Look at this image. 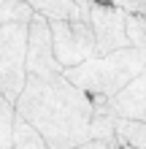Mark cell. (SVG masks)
<instances>
[{
  "instance_id": "8992f818",
  "label": "cell",
  "mask_w": 146,
  "mask_h": 149,
  "mask_svg": "<svg viewBox=\"0 0 146 149\" xmlns=\"http://www.w3.org/2000/svg\"><path fill=\"white\" fill-rule=\"evenodd\" d=\"M27 76H54L65 73V68L57 63L54 46H51V27L49 19L41 14H33L27 24Z\"/></svg>"
},
{
  "instance_id": "ba28073f",
  "label": "cell",
  "mask_w": 146,
  "mask_h": 149,
  "mask_svg": "<svg viewBox=\"0 0 146 149\" xmlns=\"http://www.w3.org/2000/svg\"><path fill=\"white\" fill-rule=\"evenodd\" d=\"M35 14L49 22H89V11L73 0H24Z\"/></svg>"
},
{
  "instance_id": "ac0fdd59",
  "label": "cell",
  "mask_w": 146,
  "mask_h": 149,
  "mask_svg": "<svg viewBox=\"0 0 146 149\" xmlns=\"http://www.w3.org/2000/svg\"><path fill=\"white\" fill-rule=\"evenodd\" d=\"M114 149H119V146H114Z\"/></svg>"
},
{
  "instance_id": "6da1fadb",
  "label": "cell",
  "mask_w": 146,
  "mask_h": 149,
  "mask_svg": "<svg viewBox=\"0 0 146 149\" xmlns=\"http://www.w3.org/2000/svg\"><path fill=\"white\" fill-rule=\"evenodd\" d=\"M14 109L44 136L46 149H76L89 141L95 103L68 81L65 73L27 76Z\"/></svg>"
},
{
  "instance_id": "9a60e30c",
  "label": "cell",
  "mask_w": 146,
  "mask_h": 149,
  "mask_svg": "<svg viewBox=\"0 0 146 149\" xmlns=\"http://www.w3.org/2000/svg\"><path fill=\"white\" fill-rule=\"evenodd\" d=\"M73 3H76V6H81V8H87V11H89V6L95 3V0H73Z\"/></svg>"
},
{
  "instance_id": "30bf717a",
  "label": "cell",
  "mask_w": 146,
  "mask_h": 149,
  "mask_svg": "<svg viewBox=\"0 0 146 149\" xmlns=\"http://www.w3.org/2000/svg\"><path fill=\"white\" fill-rule=\"evenodd\" d=\"M116 146L146 149V122L116 119Z\"/></svg>"
},
{
  "instance_id": "7c38bea8",
  "label": "cell",
  "mask_w": 146,
  "mask_h": 149,
  "mask_svg": "<svg viewBox=\"0 0 146 149\" xmlns=\"http://www.w3.org/2000/svg\"><path fill=\"white\" fill-rule=\"evenodd\" d=\"M16 109L11 100L0 95V149H11V130H14Z\"/></svg>"
},
{
  "instance_id": "52a82bcc",
  "label": "cell",
  "mask_w": 146,
  "mask_h": 149,
  "mask_svg": "<svg viewBox=\"0 0 146 149\" xmlns=\"http://www.w3.org/2000/svg\"><path fill=\"white\" fill-rule=\"evenodd\" d=\"M108 111L116 119H133V122H146V71L135 76L122 92L108 98Z\"/></svg>"
},
{
  "instance_id": "277c9868",
  "label": "cell",
  "mask_w": 146,
  "mask_h": 149,
  "mask_svg": "<svg viewBox=\"0 0 146 149\" xmlns=\"http://www.w3.org/2000/svg\"><path fill=\"white\" fill-rule=\"evenodd\" d=\"M49 27H51L54 57L65 71L98 57L95 33H92L89 22H49Z\"/></svg>"
},
{
  "instance_id": "9c48e42d",
  "label": "cell",
  "mask_w": 146,
  "mask_h": 149,
  "mask_svg": "<svg viewBox=\"0 0 146 149\" xmlns=\"http://www.w3.org/2000/svg\"><path fill=\"white\" fill-rule=\"evenodd\" d=\"M11 149H46L44 136H41L27 119H22L19 114H16L14 130H11Z\"/></svg>"
},
{
  "instance_id": "7a4b0ae2",
  "label": "cell",
  "mask_w": 146,
  "mask_h": 149,
  "mask_svg": "<svg viewBox=\"0 0 146 149\" xmlns=\"http://www.w3.org/2000/svg\"><path fill=\"white\" fill-rule=\"evenodd\" d=\"M143 71H146V54L127 46L103 57H92L76 68H68L65 79L81 92H87L89 98H114Z\"/></svg>"
},
{
  "instance_id": "8fae6325",
  "label": "cell",
  "mask_w": 146,
  "mask_h": 149,
  "mask_svg": "<svg viewBox=\"0 0 146 149\" xmlns=\"http://www.w3.org/2000/svg\"><path fill=\"white\" fill-rule=\"evenodd\" d=\"M33 8L24 3V0H0V27L11 22H24L27 24L33 19Z\"/></svg>"
},
{
  "instance_id": "5bb4252c",
  "label": "cell",
  "mask_w": 146,
  "mask_h": 149,
  "mask_svg": "<svg viewBox=\"0 0 146 149\" xmlns=\"http://www.w3.org/2000/svg\"><path fill=\"white\" fill-rule=\"evenodd\" d=\"M116 146V144H114ZM111 144H106V141H87V144H81V146H76V149H114Z\"/></svg>"
},
{
  "instance_id": "e0dca14e",
  "label": "cell",
  "mask_w": 146,
  "mask_h": 149,
  "mask_svg": "<svg viewBox=\"0 0 146 149\" xmlns=\"http://www.w3.org/2000/svg\"><path fill=\"white\" fill-rule=\"evenodd\" d=\"M143 19H146V11H143Z\"/></svg>"
},
{
  "instance_id": "3957f363",
  "label": "cell",
  "mask_w": 146,
  "mask_h": 149,
  "mask_svg": "<svg viewBox=\"0 0 146 149\" xmlns=\"http://www.w3.org/2000/svg\"><path fill=\"white\" fill-rule=\"evenodd\" d=\"M27 24L11 22L0 27V95L11 103L19 100L27 84Z\"/></svg>"
},
{
  "instance_id": "4fadbf2b",
  "label": "cell",
  "mask_w": 146,
  "mask_h": 149,
  "mask_svg": "<svg viewBox=\"0 0 146 149\" xmlns=\"http://www.w3.org/2000/svg\"><path fill=\"white\" fill-rule=\"evenodd\" d=\"M125 24H127V38H130V46L146 54V19H143V16H135V14H127Z\"/></svg>"
},
{
  "instance_id": "5b68a950",
  "label": "cell",
  "mask_w": 146,
  "mask_h": 149,
  "mask_svg": "<svg viewBox=\"0 0 146 149\" xmlns=\"http://www.w3.org/2000/svg\"><path fill=\"white\" fill-rule=\"evenodd\" d=\"M125 19H127V14L122 11V8L111 6V3H100V0H95V3L89 6V24H92V33H95L98 57L130 46Z\"/></svg>"
},
{
  "instance_id": "2e32d148",
  "label": "cell",
  "mask_w": 146,
  "mask_h": 149,
  "mask_svg": "<svg viewBox=\"0 0 146 149\" xmlns=\"http://www.w3.org/2000/svg\"><path fill=\"white\" fill-rule=\"evenodd\" d=\"M119 149H133V146H119Z\"/></svg>"
}]
</instances>
